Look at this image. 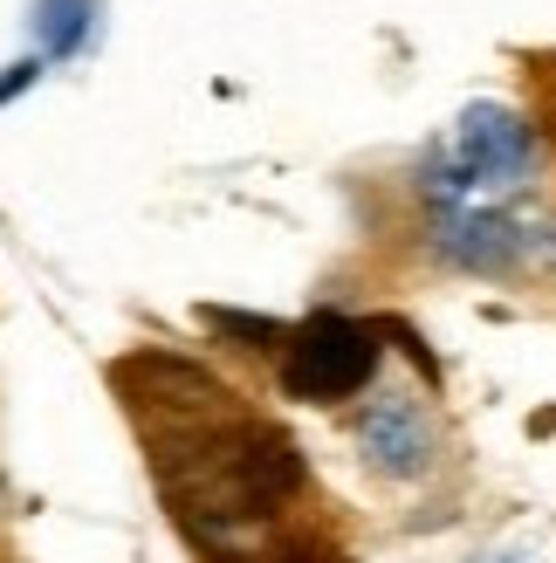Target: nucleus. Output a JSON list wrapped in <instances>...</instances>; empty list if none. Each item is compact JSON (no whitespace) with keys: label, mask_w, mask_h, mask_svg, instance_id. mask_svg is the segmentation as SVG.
Listing matches in <instances>:
<instances>
[{"label":"nucleus","mask_w":556,"mask_h":563,"mask_svg":"<svg viewBox=\"0 0 556 563\" xmlns=\"http://www.w3.org/2000/svg\"><path fill=\"white\" fill-rule=\"evenodd\" d=\"M530 179H536V131L509 103H467L420 158V192L433 207H494Z\"/></svg>","instance_id":"obj_1"},{"label":"nucleus","mask_w":556,"mask_h":563,"mask_svg":"<svg viewBox=\"0 0 556 563\" xmlns=\"http://www.w3.org/2000/svg\"><path fill=\"white\" fill-rule=\"evenodd\" d=\"M282 391L302 406H337L351 391L378 378V330L344 317V309H316L296 330H282Z\"/></svg>","instance_id":"obj_2"},{"label":"nucleus","mask_w":556,"mask_h":563,"mask_svg":"<svg viewBox=\"0 0 556 563\" xmlns=\"http://www.w3.org/2000/svg\"><path fill=\"white\" fill-rule=\"evenodd\" d=\"M351 440H357V454H365V467L385 474V482H420L440 454V427L412 391H378V399H365L351 419Z\"/></svg>","instance_id":"obj_3"},{"label":"nucleus","mask_w":556,"mask_h":563,"mask_svg":"<svg viewBox=\"0 0 556 563\" xmlns=\"http://www.w3.org/2000/svg\"><path fill=\"white\" fill-rule=\"evenodd\" d=\"M426 247L467 275H502L522 262V220L502 207H433Z\"/></svg>","instance_id":"obj_4"},{"label":"nucleus","mask_w":556,"mask_h":563,"mask_svg":"<svg viewBox=\"0 0 556 563\" xmlns=\"http://www.w3.org/2000/svg\"><path fill=\"white\" fill-rule=\"evenodd\" d=\"M90 14H97V0H35L42 55H76L82 42H90Z\"/></svg>","instance_id":"obj_5"},{"label":"nucleus","mask_w":556,"mask_h":563,"mask_svg":"<svg viewBox=\"0 0 556 563\" xmlns=\"http://www.w3.org/2000/svg\"><path fill=\"white\" fill-rule=\"evenodd\" d=\"M35 76H42V55H21V63H8V76H0V103H14Z\"/></svg>","instance_id":"obj_6"},{"label":"nucleus","mask_w":556,"mask_h":563,"mask_svg":"<svg viewBox=\"0 0 556 563\" xmlns=\"http://www.w3.org/2000/svg\"><path fill=\"white\" fill-rule=\"evenodd\" d=\"M475 563H536V556H515V550H494V556H475Z\"/></svg>","instance_id":"obj_7"}]
</instances>
